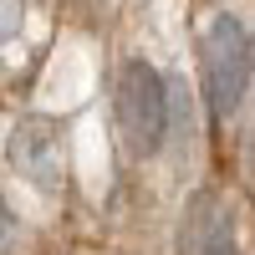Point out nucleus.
Returning <instances> with one entry per match:
<instances>
[{"mask_svg":"<svg viewBox=\"0 0 255 255\" xmlns=\"http://www.w3.org/2000/svg\"><path fill=\"white\" fill-rule=\"evenodd\" d=\"M199 61H204V102H209V113L215 118H235L245 108L250 67H255L245 20L240 15H215L204 41H199Z\"/></svg>","mask_w":255,"mask_h":255,"instance_id":"obj_1","label":"nucleus"},{"mask_svg":"<svg viewBox=\"0 0 255 255\" xmlns=\"http://www.w3.org/2000/svg\"><path fill=\"white\" fill-rule=\"evenodd\" d=\"M118 133L128 143V153H158L163 148V77L148 61H123L118 72Z\"/></svg>","mask_w":255,"mask_h":255,"instance_id":"obj_2","label":"nucleus"},{"mask_svg":"<svg viewBox=\"0 0 255 255\" xmlns=\"http://www.w3.org/2000/svg\"><path fill=\"white\" fill-rule=\"evenodd\" d=\"M10 168L26 184H36L41 194L61 189V168H67V148H61V123L56 118H20L10 128Z\"/></svg>","mask_w":255,"mask_h":255,"instance_id":"obj_3","label":"nucleus"},{"mask_svg":"<svg viewBox=\"0 0 255 255\" xmlns=\"http://www.w3.org/2000/svg\"><path fill=\"white\" fill-rule=\"evenodd\" d=\"M184 255H240L235 250V220L215 194H199L184 215Z\"/></svg>","mask_w":255,"mask_h":255,"instance_id":"obj_4","label":"nucleus"},{"mask_svg":"<svg viewBox=\"0 0 255 255\" xmlns=\"http://www.w3.org/2000/svg\"><path fill=\"white\" fill-rule=\"evenodd\" d=\"M20 26H26V10H20V0H0V46H5V41H15Z\"/></svg>","mask_w":255,"mask_h":255,"instance_id":"obj_5","label":"nucleus"},{"mask_svg":"<svg viewBox=\"0 0 255 255\" xmlns=\"http://www.w3.org/2000/svg\"><path fill=\"white\" fill-rule=\"evenodd\" d=\"M10 235H15V220H10V209H5V199H0V250L10 245Z\"/></svg>","mask_w":255,"mask_h":255,"instance_id":"obj_6","label":"nucleus"}]
</instances>
